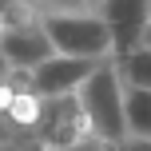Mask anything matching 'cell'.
Listing matches in <instances>:
<instances>
[{
	"label": "cell",
	"instance_id": "7a4b0ae2",
	"mask_svg": "<svg viewBox=\"0 0 151 151\" xmlns=\"http://www.w3.org/2000/svg\"><path fill=\"white\" fill-rule=\"evenodd\" d=\"M76 99H80L83 115L91 119V131L99 143H123L127 139V131H123V83L115 72V60H99L96 72L80 83Z\"/></svg>",
	"mask_w": 151,
	"mask_h": 151
},
{
	"label": "cell",
	"instance_id": "8fae6325",
	"mask_svg": "<svg viewBox=\"0 0 151 151\" xmlns=\"http://www.w3.org/2000/svg\"><path fill=\"white\" fill-rule=\"evenodd\" d=\"M139 48H147V52H151V16H147V24H143V36H139Z\"/></svg>",
	"mask_w": 151,
	"mask_h": 151
},
{
	"label": "cell",
	"instance_id": "8992f818",
	"mask_svg": "<svg viewBox=\"0 0 151 151\" xmlns=\"http://www.w3.org/2000/svg\"><path fill=\"white\" fill-rule=\"evenodd\" d=\"M91 72H96V64H88V60L52 56V60H44L36 72H28V76H32V88H36L44 99H60V96H76L80 83L88 80Z\"/></svg>",
	"mask_w": 151,
	"mask_h": 151
},
{
	"label": "cell",
	"instance_id": "9c48e42d",
	"mask_svg": "<svg viewBox=\"0 0 151 151\" xmlns=\"http://www.w3.org/2000/svg\"><path fill=\"white\" fill-rule=\"evenodd\" d=\"M123 151H151V139H123Z\"/></svg>",
	"mask_w": 151,
	"mask_h": 151
},
{
	"label": "cell",
	"instance_id": "3957f363",
	"mask_svg": "<svg viewBox=\"0 0 151 151\" xmlns=\"http://www.w3.org/2000/svg\"><path fill=\"white\" fill-rule=\"evenodd\" d=\"M88 139H96V131H91V119L83 115V107H80L76 96L44 99V115H40V127H36V143H44L48 151H60V147L88 143Z\"/></svg>",
	"mask_w": 151,
	"mask_h": 151
},
{
	"label": "cell",
	"instance_id": "7c38bea8",
	"mask_svg": "<svg viewBox=\"0 0 151 151\" xmlns=\"http://www.w3.org/2000/svg\"><path fill=\"white\" fill-rule=\"evenodd\" d=\"M20 151H48L44 143H36V139H28V143H20Z\"/></svg>",
	"mask_w": 151,
	"mask_h": 151
},
{
	"label": "cell",
	"instance_id": "30bf717a",
	"mask_svg": "<svg viewBox=\"0 0 151 151\" xmlns=\"http://www.w3.org/2000/svg\"><path fill=\"white\" fill-rule=\"evenodd\" d=\"M60 151H104L99 139H88V143H76V147H60Z\"/></svg>",
	"mask_w": 151,
	"mask_h": 151
},
{
	"label": "cell",
	"instance_id": "4fadbf2b",
	"mask_svg": "<svg viewBox=\"0 0 151 151\" xmlns=\"http://www.w3.org/2000/svg\"><path fill=\"white\" fill-rule=\"evenodd\" d=\"M8 72H12V68H8V60H4V56H0V80H4Z\"/></svg>",
	"mask_w": 151,
	"mask_h": 151
},
{
	"label": "cell",
	"instance_id": "ba28073f",
	"mask_svg": "<svg viewBox=\"0 0 151 151\" xmlns=\"http://www.w3.org/2000/svg\"><path fill=\"white\" fill-rule=\"evenodd\" d=\"M115 72H119L123 88L151 91V52L147 48H135V52H127L123 60H115Z\"/></svg>",
	"mask_w": 151,
	"mask_h": 151
},
{
	"label": "cell",
	"instance_id": "5b68a950",
	"mask_svg": "<svg viewBox=\"0 0 151 151\" xmlns=\"http://www.w3.org/2000/svg\"><path fill=\"white\" fill-rule=\"evenodd\" d=\"M99 16H104L107 36H111V60H123L127 52L139 48V36H143V24H147V8L139 0L99 4Z\"/></svg>",
	"mask_w": 151,
	"mask_h": 151
},
{
	"label": "cell",
	"instance_id": "5bb4252c",
	"mask_svg": "<svg viewBox=\"0 0 151 151\" xmlns=\"http://www.w3.org/2000/svg\"><path fill=\"white\" fill-rule=\"evenodd\" d=\"M0 151H20V143H0Z\"/></svg>",
	"mask_w": 151,
	"mask_h": 151
},
{
	"label": "cell",
	"instance_id": "52a82bcc",
	"mask_svg": "<svg viewBox=\"0 0 151 151\" xmlns=\"http://www.w3.org/2000/svg\"><path fill=\"white\" fill-rule=\"evenodd\" d=\"M123 131L127 139H151V91L123 88Z\"/></svg>",
	"mask_w": 151,
	"mask_h": 151
},
{
	"label": "cell",
	"instance_id": "277c9868",
	"mask_svg": "<svg viewBox=\"0 0 151 151\" xmlns=\"http://www.w3.org/2000/svg\"><path fill=\"white\" fill-rule=\"evenodd\" d=\"M0 56L8 60L12 72H36L44 60L56 56L48 36H44V28H40V20H36V4H28V12L20 20L0 28Z\"/></svg>",
	"mask_w": 151,
	"mask_h": 151
},
{
	"label": "cell",
	"instance_id": "9a60e30c",
	"mask_svg": "<svg viewBox=\"0 0 151 151\" xmlns=\"http://www.w3.org/2000/svg\"><path fill=\"white\" fill-rule=\"evenodd\" d=\"M104 151H123V147L119 143H104Z\"/></svg>",
	"mask_w": 151,
	"mask_h": 151
},
{
	"label": "cell",
	"instance_id": "6da1fadb",
	"mask_svg": "<svg viewBox=\"0 0 151 151\" xmlns=\"http://www.w3.org/2000/svg\"><path fill=\"white\" fill-rule=\"evenodd\" d=\"M36 20L56 56L88 64L111 60V36L104 28L99 4H36Z\"/></svg>",
	"mask_w": 151,
	"mask_h": 151
}]
</instances>
